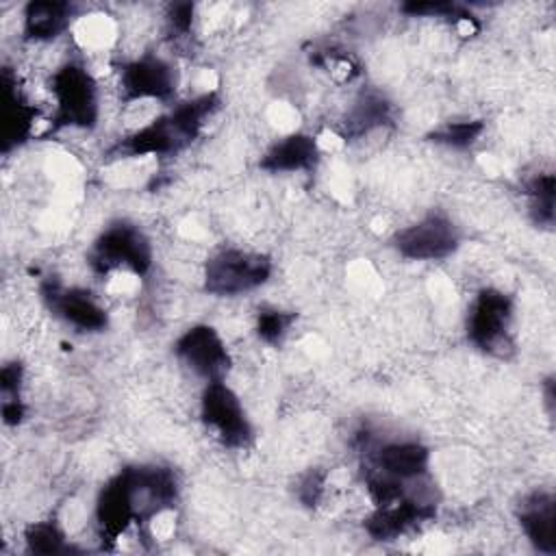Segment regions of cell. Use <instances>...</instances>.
Returning <instances> with one entry per match:
<instances>
[{"label":"cell","instance_id":"8fae6325","mask_svg":"<svg viewBox=\"0 0 556 556\" xmlns=\"http://www.w3.org/2000/svg\"><path fill=\"white\" fill-rule=\"evenodd\" d=\"M176 358L204 382L226 380L230 369V352L222 334L208 324L189 326L174 341Z\"/></svg>","mask_w":556,"mask_h":556},{"label":"cell","instance_id":"8992f818","mask_svg":"<svg viewBox=\"0 0 556 556\" xmlns=\"http://www.w3.org/2000/svg\"><path fill=\"white\" fill-rule=\"evenodd\" d=\"M274 271L267 254L241 248H224L204 265V291L217 298L241 295L263 287Z\"/></svg>","mask_w":556,"mask_h":556},{"label":"cell","instance_id":"603a6c76","mask_svg":"<svg viewBox=\"0 0 556 556\" xmlns=\"http://www.w3.org/2000/svg\"><path fill=\"white\" fill-rule=\"evenodd\" d=\"M326 486V473L321 469H308L304 476H300V482L295 486V495L304 506H317Z\"/></svg>","mask_w":556,"mask_h":556},{"label":"cell","instance_id":"cb8c5ba5","mask_svg":"<svg viewBox=\"0 0 556 556\" xmlns=\"http://www.w3.org/2000/svg\"><path fill=\"white\" fill-rule=\"evenodd\" d=\"M20 389H22V365H20V363H7V365H2V371H0V393H2V402L22 400V397H20Z\"/></svg>","mask_w":556,"mask_h":556},{"label":"cell","instance_id":"9a60e30c","mask_svg":"<svg viewBox=\"0 0 556 556\" xmlns=\"http://www.w3.org/2000/svg\"><path fill=\"white\" fill-rule=\"evenodd\" d=\"M434 502L404 497L389 506H374V513L365 519V532L376 541H393L408 530L426 523L434 517Z\"/></svg>","mask_w":556,"mask_h":556},{"label":"cell","instance_id":"30bf717a","mask_svg":"<svg viewBox=\"0 0 556 556\" xmlns=\"http://www.w3.org/2000/svg\"><path fill=\"white\" fill-rule=\"evenodd\" d=\"M178 87L176 67L159 54H141L119 70V93L126 104L159 100L167 102Z\"/></svg>","mask_w":556,"mask_h":556},{"label":"cell","instance_id":"e0dca14e","mask_svg":"<svg viewBox=\"0 0 556 556\" xmlns=\"http://www.w3.org/2000/svg\"><path fill=\"white\" fill-rule=\"evenodd\" d=\"M72 4L70 2H52L37 0L24 7L22 15V33L30 41H50L67 30L72 22Z\"/></svg>","mask_w":556,"mask_h":556},{"label":"cell","instance_id":"2e32d148","mask_svg":"<svg viewBox=\"0 0 556 556\" xmlns=\"http://www.w3.org/2000/svg\"><path fill=\"white\" fill-rule=\"evenodd\" d=\"M319 161L317 139L306 132H289L276 139L258 161V167L269 174L311 172Z\"/></svg>","mask_w":556,"mask_h":556},{"label":"cell","instance_id":"44dd1931","mask_svg":"<svg viewBox=\"0 0 556 556\" xmlns=\"http://www.w3.org/2000/svg\"><path fill=\"white\" fill-rule=\"evenodd\" d=\"M482 132H484L482 119H456V122H445L439 128H434L428 135V139L439 146H445V148L467 150L478 141V137Z\"/></svg>","mask_w":556,"mask_h":556},{"label":"cell","instance_id":"7a4b0ae2","mask_svg":"<svg viewBox=\"0 0 556 556\" xmlns=\"http://www.w3.org/2000/svg\"><path fill=\"white\" fill-rule=\"evenodd\" d=\"M219 100L215 91L193 96L178 102L165 115L139 126L109 152L113 156H169L187 146L202 132L206 119L217 111Z\"/></svg>","mask_w":556,"mask_h":556},{"label":"cell","instance_id":"d6986e66","mask_svg":"<svg viewBox=\"0 0 556 556\" xmlns=\"http://www.w3.org/2000/svg\"><path fill=\"white\" fill-rule=\"evenodd\" d=\"M526 195H528V208L539 226H552L554 224V202H556V178L552 172L536 174L526 182Z\"/></svg>","mask_w":556,"mask_h":556},{"label":"cell","instance_id":"d4e9b609","mask_svg":"<svg viewBox=\"0 0 556 556\" xmlns=\"http://www.w3.org/2000/svg\"><path fill=\"white\" fill-rule=\"evenodd\" d=\"M167 24H169L172 33L187 35L193 24V4H189V2L172 4L169 13H167Z\"/></svg>","mask_w":556,"mask_h":556},{"label":"cell","instance_id":"7402d4cb","mask_svg":"<svg viewBox=\"0 0 556 556\" xmlns=\"http://www.w3.org/2000/svg\"><path fill=\"white\" fill-rule=\"evenodd\" d=\"M295 324V313L293 311H282L276 306H265L256 313V337L267 343V345H278L287 332L291 330V326Z\"/></svg>","mask_w":556,"mask_h":556},{"label":"cell","instance_id":"9c48e42d","mask_svg":"<svg viewBox=\"0 0 556 556\" xmlns=\"http://www.w3.org/2000/svg\"><path fill=\"white\" fill-rule=\"evenodd\" d=\"M365 469L404 484L428 478L430 450L415 439H391L365 445Z\"/></svg>","mask_w":556,"mask_h":556},{"label":"cell","instance_id":"6da1fadb","mask_svg":"<svg viewBox=\"0 0 556 556\" xmlns=\"http://www.w3.org/2000/svg\"><path fill=\"white\" fill-rule=\"evenodd\" d=\"M178 497V480L169 467L128 465L98 493L96 526L102 539L115 541L126 530L169 510Z\"/></svg>","mask_w":556,"mask_h":556},{"label":"cell","instance_id":"ba28073f","mask_svg":"<svg viewBox=\"0 0 556 556\" xmlns=\"http://www.w3.org/2000/svg\"><path fill=\"white\" fill-rule=\"evenodd\" d=\"M391 245L406 261H443L460 245V230L441 211H430L417 222L400 228Z\"/></svg>","mask_w":556,"mask_h":556},{"label":"cell","instance_id":"7c38bea8","mask_svg":"<svg viewBox=\"0 0 556 556\" xmlns=\"http://www.w3.org/2000/svg\"><path fill=\"white\" fill-rule=\"evenodd\" d=\"M41 293L48 308L80 332H102L109 326L106 308L85 287H63L56 280H48Z\"/></svg>","mask_w":556,"mask_h":556},{"label":"cell","instance_id":"ffe728a7","mask_svg":"<svg viewBox=\"0 0 556 556\" xmlns=\"http://www.w3.org/2000/svg\"><path fill=\"white\" fill-rule=\"evenodd\" d=\"M24 545L30 554H67L74 547L54 521H35L24 530Z\"/></svg>","mask_w":556,"mask_h":556},{"label":"cell","instance_id":"ac0fdd59","mask_svg":"<svg viewBox=\"0 0 556 556\" xmlns=\"http://www.w3.org/2000/svg\"><path fill=\"white\" fill-rule=\"evenodd\" d=\"M391 119V104L389 100L378 91H363L354 104L350 106L341 135L345 139L363 137L380 126H384Z\"/></svg>","mask_w":556,"mask_h":556},{"label":"cell","instance_id":"5bb4252c","mask_svg":"<svg viewBox=\"0 0 556 556\" xmlns=\"http://www.w3.org/2000/svg\"><path fill=\"white\" fill-rule=\"evenodd\" d=\"M0 85V146L7 154L33 135L37 109L20 93L17 80L9 67L2 70Z\"/></svg>","mask_w":556,"mask_h":556},{"label":"cell","instance_id":"5b68a950","mask_svg":"<svg viewBox=\"0 0 556 556\" xmlns=\"http://www.w3.org/2000/svg\"><path fill=\"white\" fill-rule=\"evenodd\" d=\"M89 265L96 274L104 276L119 269L146 276L152 267V243L137 224L117 219L93 239Z\"/></svg>","mask_w":556,"mask_h":556},{"label":"cell","instance_id":"4fadbf2b","mask_svg":"<svg viewBox=\"0 0 556 556\" xmlns=\"http://www.w3.org/2000/svg\"><path fill=\"white\" fill-rule=\"evenodd\" d=\"M517 521L528 543L541 554H556V495L536 489L521 497Z\"/></svg>","mask_w":556,"mask_h":556},{"label":"cell","instance_id":"277c9868","mask_svg":"<svg viewBox=\"0 0 556 556\" xmlns=\"http://www.w3.org/2000/svg\"><path fill=\"white\" fill-rule=\"evenodd\" d=\"M513 315L515 304L508 293L495 287L480 289L467 308L465 330L469 343L489 356L506 358L513 352Z\"/></svg>","mask_w":556,"mask_h":556},{"label":"cell","instance_id":"52a82bcc","mask_svg":"<svg viewBox=\"0 0 556 556\" xmlns=\"http://www.w3.org/2000/svg\"><path fill=\"white\" fill-rule=\"evenodd\" d=\"M200 419L228 450H243L254 437L248 413L226 380L204 384L200 395Z\"/></svg>","mask_w":556,"mask_h":556},{"label":"cell","instance_id":"3957f363","mask_svg":"<svg viewBox=\"0 0 556 556\" xmlns=\"http://www.w3.org/2000/svg\"><path fill=\"white\" fill-rule=\"evenodd\" d=\"M54 98L52 128H93L100 117L98 85L91 72L78 61H65L50 76Z\"/></svg>","mask_w":556,"mask_h":556}]
</instances>
